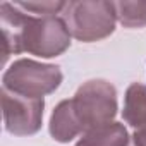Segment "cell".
I'll return each instance as SVG.
<instances>
[{
  "instance_id": "11",
  "label": "cell",
  "mask_w": 146,
  "mask_h": 146,
  "mask_svg": "<svg viewBox=\"0 0 146 146\" xmlns=\"http://www.w3.org/2000/svg\"><path fill=\"white\" fill-rule=\"evenodd\" d=\"M129 146H146V129L134 131V134L131 136Z\"/></svg>"
},
{
  "instance_id": "6",
  "label": "cell",
  "mask_w": 146,
  "mask_h": 146,
  "mask_svg": "<svg viewBox=\"0 0 146 146\" xmlns=\"http://www.w3.org/2000/svg\"><path fill=\"white\" fill-rule=\"evenodd\" d=\"M50 136L58 143H69L79 134H83L74 112L70 108V100H62L52 112L48 122Z\"/></svg>"
},
{
  "instance_id": "4",
  "label": "cell",
  "mask_w": 146,
  "mask_h": 146,
  "mask_svg": "<svg viewBox=\"0 0 146 146\" xmlns=\"http://www.w3.org/2000/svg\"><path fill=\"white\" fill-rule=\"evenodd\" d=\"M62 79L64 74L58 65L19 58L4 72L2 88L26 98H43L58 90Z\"/></svg>"
},
{
  "instance_id": "8",
  "label": "cell",
  "mask_w": 146,
  "mask_h": 146,
  "mask_svg": "<svg viewBox=\"0 0 146 146\" xmlns=\"http://www.w3.org/2000/svg\"><path fill=\"white\" fill-rule=\"evenodd\" d=\"M122 119L136 131L146 129V86L132 83L125 90Z\"/></svg>"
},
{
  "instance_id": "2",
  "label": "cell",
  "mask_w": 146,
  "mask_h": 146,
  "mask_svg": "<svg viewBox=\"0 0 146 146\" xmlns=\"http://www.w3.org/2000/svg\"><path fill=\"white\" fill-rule=\"evenodd\" d=\"M60 17L70 36L83 43L100 41L115 31L117 14L113 2L105 0H79L65 2Z\"/></svg>"
},
{
  "instance_id": "1",
  "label": "cell",
  "mask_w": 146,
  "mask_h": 146,
  "mask_svg": "<svg viewBox=\"0 0 146 146\" xmlns=\"http://www.w3.org/2000/svg\"><path fill=\"white\" fill-rule=\"evenodd\" d=\"M0 26L4 36V64L11 55L23 52L41 58L58 57L70 46V33L62 17L28 14L16 2L0 4Z\"/></svg>"
},
{
  "instance_id": "7",
  "label": "cell",
  "mask_w": 146,
  "mask_h": 146,
  "mask_svg": "<svg viewBox=\"0 0 146 146\" xmlns=\"http://www.w3.org/2000/svg\"><path fill=\"white\" fill-rule=\"evenodd\" d=\"M129 132L120 122H108L86 131L76 146H129Z\"/></svg>"
},
{
  "instance_id": "5",
  "label": "cell",
  "mask_w": 146,
  "mask_h": 146,
  "mask_svg": "<svg viewBox=\"0 0 146 146\" xmlns=\"http://www.w3.org/2000/svg\"><path fill=\"white\" fill-rule=\"evenodd\" d=\"M43 98H26L2 88L4 127L12 136H33L41 129Z\"/></svg>"
},
{
  "instance_id": "9",
  "label": "cell",
  "mask_w": 146,
  "mask_h": 146,
  "mask_svg": "<svg viewBox=\"0 0 146 146\" xmlns=\"http://www.w3.org/2000/svg\"><path fill=\"white\" fill-rule=\"evenodd\" d=\"M117 21L129 29L146 26V0H122L113 2Z\"/></svg>"
},
{
  "instance_id": "3",
  "label": "cell",
  "mask_w": 146,
  "mask_h": 146,
  "mask_svg": "<svg viewBox=\"0 0 146 146\" xmlns=\"http://www.w3.org/2000/svg\"><path fill=\"white\" fill-rule=\"evenodd\" d=\"M70 108L84 134L90 129L113 122L119 110L117 90L105 79H90L70 98Z\"/></svg>"
},
{
  "instance_id": "10",
  "label": "cell",
  "mask_w": 146,
  "mask_h": 146,
  "mask_svg": "<svg viewBox=\"0 0 146 146\" xmlns=\"http://www.w3.org/2000/svg\"><path fill=\"white\" fill-rule=\"evenodd\" d=\"M16 4L24 12L33 16H55L60 14L65 5V2H52V0H46V2H16Z\"/></svg>"
}]
</instances>
